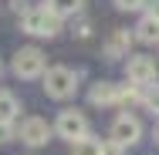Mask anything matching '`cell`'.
Wrapping results in <instances>:
<instances>
[{"label": "cell", "instance_id": "cell-5", "mask_svg": "<svg viewBox=\"0 0 159 155\" xmlns=\"http://www.w3.org/2000/svg\"><path fill=\"white\" fill-rule=\"evenodd\" d=\"M125 78L132 81V84H149V81H156L159 78V64L156 58H146V54H129L125 61Z\"/></svg>", "mask_w": 159, "mask_h": 155}, {"label": "cell", "instance_id": "cell-9", "mask_svg": "<svg viewBox=\"0 0 159 155\" xmlns=\"http://www.w3.org/2000/svg\"><path fill=\"white\" fill-rule=\"evenodd\" d=\"M88 101L92 105H102V108H108V105H119V84H112V81H98L92 84V91H88Z\"/></svg>", "mask_w": 159, "mask_h": 155}, {"label": "cell", "instance_id": "cell-1", "mask_svg": "<svg viewBox=\"0 0 159 155\" xmlns=\"http://www.w3.org/2000/svg\"><path fill=\"white\" fill-rule=\"evenodd\" d=\"M20 31L31 34V37H54V34L61 31V17H54L48 7H27L24 14H20Z\"/></svg>", "mask_w": 159, "mask_h": 155}, {"label": "cell", "instance_id": "cell-12", "mask_svg": "<svg viewBox=\"0 0 159 155\" xmlns=\"http://www.w3.org/2000/svg\"><path fill=\"white\" fill-rule=\"evenodd\" d=\"M17 115H20V101H17L10 91H0V122H3V125H14Z\"/></svg>", "mask_w": 159, "mask_h": 155}, {"label": "cell", "instance_id": "cell-2", "mask_svg": "<svg viewBox=\"0 0 159 155\" xmlns=\"http://www.w3.org/2000/svg\"><path fill=\"white\" fill-rule=\"evenodd\" d=\"M41 78H44V94L54 101H68L78 91V71H71V67H48Z\"/></svg>", "mask_w": 159, "mask_h": 155}, {"label": "cell", "instance_id": "cell-6", "mask_svg": "<svg viewBox=\"0 0 159 155\" xmlns=\"http://www.w3.org/2000/svg\"><path fill=\"white\" fill-rule=\"evenodd\" d=\"M51 131H54V128L44 122V118H37V115H31V118H24V122L17 125V138H20L27 149H41V145H48Z\"/></svg>", "mask_w": 159, "mask_h": 155}, {"label": "cell", "instance_id": "cell-17", "mask_svg": "<svg viewBox=\"0 0 159 155\" xmlns=\"http://www.w3.org/2000/svg\"><path fill=\"white\" fill-rule=\"evenodd\" d=\"M78 37H88V34H92V20H85V17H81V20H78Z\"/></svg>", "mask_w": 159, "mask_h": 155}, {"label": "cell", "instance_id": "cell-3", "mask_svg": "<svg viewBox=\"0 0 159 155\" xmlns=\"http://www.w3.org/2000/svg\"><path fill=\"white\" fill-rule=\"evenodd\" d=\"M54 131L68 138V142H78V138H88L92 135V125L85 118V111H78V108H64L61 115H58V122H54Z\"/></svg>", "mask_w": 159, "mask_h": 155}, {"label": "cell", "instance_id": "cell-10", "mask_svg": "<svg viewBox=\"0 0 159 155\" xmlns=\"http://www.w3.org/2000/svg\"><path fill=\"white\" fill-rule=\"evenodd\" d=\"M135 41H139V44H159V20L152 14H146V17L135 24Z\"/></svg>", "mask_w": 159, "mask_h": 155}, {"label": "cell", "instance_id": "cell-8", "mask_svg": "<svg viewBox=\"0 0 159 155\" xmlns=\"http://www.w3.org/2000/svg\"><path fill=\"white\" fill-rule=\"evenodd\" d=\"M132 41H135V34H129L125 27L112 31V37L105 41V54H108V58H129V47H132Z\"/></svg>", "mask_w": 159, "mask_h": 155}, {"label": "cell", "instance_id": "cell-20", "mask_svg": "<svg viewBox=\"0 0 159 155\" xmlns=\"http://www.w3.org/2000/svg\"><path fill=\"white\" fill-rule=\"evenodd\" d=\"M0 74H3V64H0Z\"/></svg>", "mask_w": 159, "mask_h": 155}, {"label": "cell", "instance_id": "cell-11", "mask_svg": "<svg viewBox=\"0 0 159 155\" xmlns=\"http://www.w3.org/2000/svg\"><path fill=\"white\" fill-rule=\"evenodd\" d=\"M44 7L54 14V17H75V14H81V7H85V0H44Z\"/></svg>", "mask_w": 159, "mask_h": 155}, {"label": "cell", "instance_id": "cell-4", "mask_svg": "<svg viewBox=\"0 0 159 155\" xmlns=\"http://www.w3.org/2000/svg\"><path fill=\"white\" fill-rule=\"evenodd\" d=\"M44 67H48V58H44V51H41V47H20V51L14 54V74H17V78H24V81L41 78V74H44Z\"/></svg>", "mask_w": 159, "mask_h": 155}, {"label": "cell", "instance_id": "cell-15", "mask_svg": "<svg viewBox=\"0 0 159 155\" xmlns=\"http://www.w3.org/2000/svg\"><path fill=\"white\" fill-rule=\"evenodd\" d=\"M112 3H115L119 10H142L149 0H112Z\"/></svg>", "mask_w": 159, "mask_h": 155}, {"label": "cell", "instance_id": "cell-19", "mask_svg": "<svg viewBox=\"0 0 159 155\" xmlns=\"http://www.w3.org/2000/svg\"><path fill=\"white\" fill-rule=\"evenodd\" d=\"M156 142H159V125H156Z\"/></svg>", "mask_w": 159, "mask_h": 155}, {"label": "cell", "instance_id": "cell-18", "mask_svg": "<svg viewBox=\"0 0 159 155\" xmlns=\"http://www.w3.org/2000/svg\"><path fill=\"white\" fill-rule=\"evenodd\" d=\"M146 7H149V14H152V17H156V20H159V0H149Z\"/></svg>", "mask_w": 159, "mask_h": 155}, {"label": "cell", "instance_id": "cell-16", "mask_svg": "<svg viewBox=\"0 0 159 155\" xmlns=\"http://www.w3.org/2000/svg\"><path fill=\"white\" fill-rule=\"evenodd\" d=\"M10 138H17V131H14V125H3V122H0V145H7Z\"/></svg>", "mask_w": 159, "mask_h": 155}, {"label": "cell", "instance_id": "cell-7", "mask_svg": "<svg viewBox=\"0 0 159 155\" xmlns=\"http://www.w3.org/2000/svg\"><path fill=\"white\" fill-rule=\"evenodd\" d=\"M112 138L119 142V145H139V138H142V122L135 118V115H119L115 122H112Z\"/></svg>", "mask_w": 159, "mask_h": 155}, {"label": "cell", "instance_id": "cell-14", "mask_svg": "<svg viewBox=\"0 0 159 155\" xmlns=\"http://www.w3.org/2000/svg\"><path fill=\"white\" fill-rule=\"evenodd\" d=\"M102 155H125V145H119L115 138H108V142H102Z\"/></svg>", "mask_w": 159, "mask_h": 155}, {"label": "cell", "instance_id": "cell-13", "mask_svg": "<svg viewBox=\"0 0 159 155\" xmlns=\"http://www.w3.org/2000/svg\"><path fill=\"white\" fill-rule=\"evenodd\" d=\"M71 155H102V142L98 138H78V142H71Z\"/></svg>", "mask_w": 159, "mask_h": 155}]
</instances>
